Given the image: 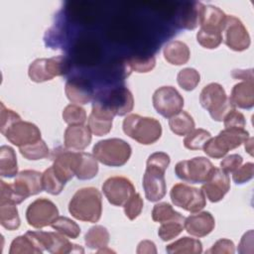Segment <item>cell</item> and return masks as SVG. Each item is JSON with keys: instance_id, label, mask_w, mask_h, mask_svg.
Listing matches in <instances>:
<instances>
[{"instance_id": "cell-1", "label": "cell", "mask_w": 254, "mask_h": 254, "mask_svg": "<svg viewBox=\"0 0 254 254\" xmlns=\"http://www.w3.org/2000/svg\"><path fill=\"white\" fill-rule=\"evenodd\" d=\"M68 211L77 220L95 223L102 213V196L93 188H82L75 191L68 203Z\"/></svg>"}, {"instance_id": "cell-2", "label": "cell", "mask_w": 254, "mask_h": 254, "mask_svg": "<svg viewBox=\"0 0 254 254\" xmlns=\"http://www.w3.org/2000/svg\"><path fill=\"white\" fill-rule=\"evenodd\" d=\"M123 131L142 145H151L162 136V126L157 119L138 114H130L123 120Z\"/></svg>"}, {"instance_id": "cell-3", "label": "cell", "mask_w": 254, "mask_h": 254, "mask_svg": "<svg viewBox=\"0 0 254 254\" xmlns=\"http://www.w3.org/2000/svg\"><path fill=\"white\" fill-rule=\"evenodd\" d=\"M131 146L119 138L98 141L92 149V155L98 162L108 167L124 166L130 159Z\"/></svg>"}, {"instance_id": "cell-4", "label": "cell", "mask_w": 254, "mask_h": 254, "mask_svg": "<svg viewBox=\"0 0 254 254\" xmlns=\"http://www.w3.org/2000/svg\"><path fill=\"white\" fill-rule=\"evenodd\" d=\"M199 103L209 112L210 117L218 122H221L229 111L235 109L222 85L216 82H211L202 88Z\"/></svg>"}, {"instance_id": "cell-5", "label": "cell", "mask_w": 254, "mask_h": 254, "mask_svg": "<svg viewBox=\"0 0 254 254\" xmlns=\"http://www.w3.org/2000/svg\"><path fill=\"white\" fill-rule=\"evenodd\" d=\"M245 129H225L214 138H210L203 146L204 153L213 159L224 157L228 151L236 149L249 138Z\"/></svg>"}, {"instance_id": "cell-6", "label": "cell", "mask_w": 254, "mask_h": 254, "mask_svg": "<svg viewBox=\"0 0 254 254\" xmlns=\"http://www.w3.org/2000/svg\"><path fill=\"white\" fill-rule=\"evenodd\" d=\"M93 103L109 110L114 116H124L134 107V98L126 87L103 90L95 95Z\"/></svg>"}, {"instance_id": "cell-7", "label": "cell", "mask_w": 254, "mask_h": 254, "mask_svg": "<svg viewBox=\"0 0 254 254\" xmlns=\"http://www.w3.org/2000/svg\"><path fill=\"white\" fill-rule=\"evenodd\" d=\"M214 166L204 157L184 160L175 166V174L182 181L190 184H203L209 178Z\"/></svg>"}, {"instance_id": "cell-8", "label": "cell", "mask_w": 254, "mask_h": 254, "mask_svg": "<svg viewBox=\"0 0 254 254\" xmlns=\"http://www.w3.org/2000/svg\"><path fill=\"white\" fill-rule=\"evenodd\" d=\"M172 202L191 213L200 211L206 204V198L201 190L185 185L176 184L170 192Z\"/></svg>"}, {"instance_id": "cell-9", "label": "cell", "mask_w": 254, "mask_h": 254, "mask_svg": "<svg viewBox=\"0 0 254 254\" xmlns=\"http://www.w3.org/2000/svg\"><path fill=\"white\" fill-rule=\"evenodd\" d=\"M43 251L47 250L53 254L83 253L84 250L80 245L72 244L64 234L58 232L45 231H28Z\"/></svg>"}, {"instance_id": "cell-10", "label": "cell", "mask_w": 254, "mask_h": 254, "mask_svg": "<svg viewBox=\"0 0 254 254\" xmlns=\"http://www.w3.org/2000/svg\"><path fill=\"white\" fill-rule=\"evenodd\" d=\"M153 106L165 118H171L184 107V98L173 86H161L153 94Z\"/></svg>"}, {"instance_id": "cell-11", "label": "cell", "mask_w": 254, "mask_h": 254, "mask_svg": "<svg viewBox=\"0 0 254 254\" xmlns=\"http://www.w3.org/2000/svg\"><path fill=\"white\" fill-rule=\"evenodd\" d=\"M59 216L57 205L48 198H38L31 202L26 210V219L34 228H44L51 225Z\"/></svg>"}, {"instance_id": "cell-12", "label": "cell", "mask_w": 254, "mask_h": 254, "mask_svg": "<svg viewBox=\"0 0 254 254\" xmlns=\"http://www.w3.org/2000/svg\"><path fill=\"white\" fill-rule=\"evenodd\" d=\"M222 33L224 44L232 51L242 52L250 46V36L243 23L235 16L226 15Z\"/></svg>"}, {"instance_id": "cell-13", "label": "cell", "mask_w": 254, "mask_h": 254, "mask_svg": "<svg viewBox=\"0 0 254 254\" xmlns=\"http://www.w3.org/2000/svg\"><path fill=\"white\" fill-rule=\"evenodd\" d=\"M102 190L109 201L115 206H122L135 193V188L125 177H110L102 185Z\"/></svg>"}, {"instance_id": "cell-14", "label": "cell", "mask_w": 254, "mask_h": 254, "mask_svg": "<svg viewBox=\"0 0 254 254\" xmlns=\"http://www.w3.org/2000/svg\"><path fill=\"white\" fill-rule=\"evenodd\" d=\"M165 172L161 168L146 165V171L143 176V189L149 201H159L165 196L167 191Z\"/></svg>"}, {"instance_id": "cell-15", "label": "cell", "mask_w": 254, "mask_h": 254, "mask_svg": "<svg viewBox=\"0 0 254 254\" xmlns=\"http://www.w3.org/2000/svg\"><path fill=\"white\" fill-rule=\"evenodd\" d=\"M3 135L10 143L19 148L41 139V131L37 125L22 120L12 124Z\"/></svg>"}, {"instance_id": "cell-16", "label": "cell", "mask_w": 254, "mask_h": 254, "mask_svg": "<svg viewBox=\"0 0 254 254\" xmlns=\"http://www.w3.org/2000/svg\"><path fill=\"white\" fill-rule=\"evenodd\" d=\"M230 190V179L228 174L220 168L212 170L209 178L201 187V190L205 197L211 202L220 201Z\"/></svg>"}, {"instance_id": "cell-17", "label": "cell", "mask_w": 254, "mask_h": 254, "mask_svg": "<svg viewBox=\"0 0 254 254\" xmlns=\"http://www.w3.org/2000/svg\"><path fill=\"white\" fill-rule=\"evenodd\" d=\"M16 191L25 200L31 195L38 194L43 189L42 174L34 170H25L20 172L13 184Z\"/></svg>"}, {"instance_id": "cell-18", "label": "cell", "mask_w": 254, "mask_h": 254, "mask_svg": "<svg viewBox=\"0 0 254 254\" xmlns=\"http://www.w3.org/2000/svg\"><path fill=\"white\" fill-rule=\"evenodd\" d=\"M56 151V150H55ZM79 152L69 149H60L55 152L53 167L56 173L66 183L75 176Z\"/></svg>"}, {"instance_id": "cell-19", "label": "cell", "mask_w": 254, "mask_h": 254, "mask_svg": "<svg viewBox=\"0 0 254 254\" xmlns=\"http://www.w3.org/2000/svg\"><path fill=\"white\" fill-rule=\"evenodd\" d=\"M64 92L67 99L73 104H87L93 98V90L90 83L81 77H73L66 81Z\"/></svg>"}, {"instance_id": "cell-20", "label": "cell", "mask_w": 254, "mask_h": 254, "mask_svg": "<svg viewBox=\"0 0 254 254\" xmlns=\"http://www.w3.org/2000/svg\"><path fill=\"white\" fill-rule=\"evenodd\" d=\"M215 227V220L208 211H201L191 214L185 219V228L187 232L194 237H204L208 235Z\"/></svg>"}, {"instance_id": "cell-21", "label": "cell", "mask_w": 254, "mask_h": 254, "mask_svg": "<svg viewBox=\"0 0 254 254\" xmlns=\"http://www.w3.org/2000/svg\"><path fill=\"white\" fill-rule=\"evenodd\" d=\"M91 142V131L84 125H68L64 131V147L69 150L82 151Z\"/></svg>"}, {"instance_id": "cell-22", "label": "cell", "mask_w": 254, "mask_h": 254, "mask_svg": "<svg viewBox=\"0 0 254 254\" xmlns=\"http://www.w3.org/2000/svg\"><path fill=\"white\" fill-rule=\"evenodd\" d=\"M202 8L203 4L200 2L187 3L185 7L181 8L179 11L176 19V25L185 30L195 29L200 23Z\"/></svg>"}, {"instance_id": "cell-23", "label": "cell", "mask_w": 254, "mask_h": 254, "mask_svg": "<svg viewBox=\"0 0 254 254\" xmlns=\"http://www.w3.org/2000/svg\"><path fill=\"white\" fill-rule=\"evenodd\" d=\"M234 107L251 109L254 106V83L253 81H241L232 87L229 96Z\"/></svg>"}, {"instance_id": "cell-24", "label": "cell", "mask_w": 254, "mask_h": 254, "mask_svg": "<svg viewBox=\"0 0 254 254\" xmlns=\"http://www.w3.org/2000/svg\"><path fill=\"white\" fill-rule=\"evenodd\" d=\"M165 60L174 65H183L190 60V52L188 45L182 41H171L164 48Z\"/></svg>"}, {"instance_id": "cell-25", "label": "cell", "mask_w": 254, "mask_h": 254, "mask_svg": "<svg viewBox=\"0 0 254 254\" xmlns=\"http://www.w3.org/2000/svg\"><path fill=\"white\" fill-rule=\"evenodd\" d=\"M225 13L216 6L203 5L200 18V28L215 29L222 32L225 23Z\"/></svg>"}, {"instance_id": "cell-26", "label": "cell", "mask_w": 254, "mask_h": 254, "mask_svg": "<svg viewBox=\"0 0 254 254\" xmlns=\"http://www.w3.org/2000/svg\"><path fill=\"white\" fill-rule=\"evenodd\" d=\"M98 173V163L96 158L89 153L79 152L77 167L75 170V177L78 180H91Z\"/></svg>"}, {"instance_id": "cell-27", "label": "cell", "mask_w": 254, "mask_h": 254, "mask_svg": "<svg viewBox=\"0 0 254 254\" xmlns=\"http://www.w3.org/2000/svg\"><path fill=\"white\" fill-rule=\"evenodd\" d=\"M18 175L17 157L13 148L1 146L0 148V176L3 178H14Z\"/></svg>"}, {"instance_id": "cell-28", "label": "cell", "mask_w": 254, "mask_h": 254, "mask_svg": "<svg viewBox=\"0 0 254 254\" xmlns=\"http://www.w3.org/2000/svg\"><path fill=\"white\" fill-rule=\"evenodd\" d=\"M166 251L170 254H199L202 252V245L198 239L185 236L167 245Z\"/></svg>"}, {"instance_id": "cell-29", "label": "cell", "mask_w": 254, "mask_h": 254, "mask_svg": "<svg viewBox=\"0 0 254 254\" xmlns=\"http://www.w3.org/2000/svg\"><path fill=\"white\" fill-rule=\"evenodd\" d=\"M109 232L102 225H94L90 227L84 236L85 245L89 249L99 250L108 245L109 242Z\"/></svg>"}, {"instance_id": "cell-30", "label": "cell", "mask_w": 254, "mask_h": 254, "mask_svg": "<svg viewBox=\"0 0 254 254\" xmlns=\"http://www.w3.org/2000/svg\"><path fill=\"white\" fill-rule=\"evenodd\" d=\"M169 126L178 136H186L194 129V121L187 111H180L169 119Z\"/></svg>"}, {"instance_id": "cell-31", "label": "cell", "mask_w": 254, "mask_h": 254, "mask_svg": "<svg viewBox=\"0 0 254 254\" xmlns=\"http://www.w3.org/2000/svg\"><path fill=\"white\" fill-rule=\"evenodd\" d=\"M17 204L0 202V224L7 230H16L20 226Z\"/></svg>"}, {"instance_id": "cell-32", "label": "cell", "mask_w": 254, "mask_h": 254, "mask_svg": "<svg viewBox=\"0 0 254 254\" xmlns=\"http://www.w3.org/2000/svg\"><path fill=\"white\" fill-rule=\"evenodd\" d=\"M41 254L43 250L37 245L34 239L26 232L25 235L17 236L11 243L9 254Z\"/></svg>"}, {"instance_id": "cell-33", "label": "cell", "mask_w": 254, "mask_h": 254, "mask_svg": "<svg viewBox=\"0 0 254 254\" xmlns=\"http://www.w3.org/2000/svg\"><path fill=\"white\" fill-rule=\"evenodd\" d=\"M42 183L43 189L52 195L60 194L65 186V182L56 173L53 166L42 174Z\"/></svg>"}, {"instance_id": "cell-34", "label": "cell", "mask_w": 254, "mask_h": 254, "mask_svg": "<svg viewBox=\"0 0 254 254\" xmlns=\"http://www.w3.org/2000/svg\"><path fill=\"white\" fill-rule=\"evenodd\" d=\"M75 57L82 64H93L99 57V49L95 43L83 41L76 45Z\"/></svg>"}, {"instance_id": "cell-35", "label": "cell", "mask_w": 254, "mask_h": 254, "mask_svg": "<svg viewBox=\"0 0 254 254\" xmlns=\"http://www.w3.org/2000/svg\"><path fill=\"white\" fill-rule=\"evenodd\" d=\"M112 122L113 118L92 111L88 117V127L91 133L98 137L106 135L111 131Z\"/></svg>"}, {"instance_id": "cell-36", "label": "cell", "mask_w": 254, "mask_h": 254, "mask_svg": "<svg viewBox=\"0 0 254 254\" xmlns=\"http://www.w3.org/2000/svg\"><path fill=\"white\" fill-rule=\"evenodd\" d=\"M185 216L175 218L161 223L158 229V235L163 241H169L177 237L185 228Z\"/></svg>"}, {"instance_id": "cell-37", "label": "cell", "mask_w": 254, "mask_h": 254, "mask_svg": "<svg viewBox=\"0 0 254 254\" xmlns=\"http://www.w3.org/2000/svg\"><path fill=\"white\" fill-rule=\"evenodd\" d=\"M196 40L205 49H216L222 43V32L215 29L200 28L196 34Z\"/></svg>"}, {"instance_id": "cell-38", "label": "cell", "mask_w": 254, "mask_h": 254, "mask_svg": "<svg viewBox=\"0 0 254 254\" xmlns=\"http://www.w3.org/2000/svg\"><path fill=\"white\" fill-rule=\"evenodd\" d=\"M21 155L26 158L27 160L31 161H37L44 159L49 156V148L46 144V142L42 139H40L37 142L22 146L19 148Z\"/></svg>"}, {"instance_id": "cell-39", "label": "cell", "mask_w": 254, "mask_h": 254, "mask_svg": "<svg viewBox=\"0 0 254 254\" xmlns=\"http://www.w3.org/2000/svg\"><path fill=\"white\" fill-rule=\"evenodd\" d=\"M51 226L56 231L71 239L77 238L80 234V227L77 225V223L65 216H58Z\"/></svg>"}, {"instance_id": "cell-40", "label": "cell", "mask_w": 254, "mask_h": 254, "mask_svg": "<svg viewBox=\"0 0 254 254\" xmlns=\"http://www.w3.org/2000/svg\"><path fill=\"white\" fill-rule=\"evenodd\" d=\"M28 74L31 80L35 82H44L53 79L50 73L47 59H37L29 66Z\"/></svg>"}, {"instance_id": "cell-41", "label": "cell", "mask_w": 254, "mask_h": 254, "mask_svg": "<svg viewBox=\"0 0 254 254\" xmlns=\"http://www.w3.org/2000/svg\"><path fill=\"white\" fill-rule=\"evenodd\" d=\"M210 138L211 134L208 131L201 128L193 129L190 133L186 135L184 146L189 150H200Z\"/></svg>"}, {"instance_id": "cell-42", "label": "cell", "mask_w": 254, "mask_h": 254, "mask_svg": "<svg viewBox=\"0 0 254 254\" xmlns=\"http://www.w3.org/2000/svg\"><path fill=\"white\" fill-rule=\"evenodd\" d=\"M177 81L179 85L187 90H193L200 81L199 72L192 67H186L179 71L177 75Z\"/></svg>"}, {"instance_id": "cell-43", "label": "cell", "mask_w": 254, "mask_h": 254, "mask_svg": "<svg viewBox=\"0 0 254 254\" xmlns=\"http://www.w3.org/2000/svg\"><path fill=\"white\" fill-rule=\"evenodd\" d=\"M183 216L180 212L176 211L171 204L167 202H159L154 205L152 210V219L155 222H165Z\"/></svg>"}, {"instance_id": "cell-44", "label": "cell", "mask_w": 254, "mask_h": 254, "mask_svg": "<svg viewBox=\"0 0 254 254\" xmlns=\"http://www.w3.org/2000/svg\"><path fill=\"white\" fill-rule=\"evenodd\" d=\"M86 118L85 110L77 104H68L63 111V119L68 125H83Z\"/></svg>"}, {"instance_id": "cell-45", "label": "cell", "mask_w": 254, "mask_h": 254, "mask_svg": "<svg viewBox=\"0 0 254 254\" xmlns=\"http://www.w3.org/2000/svg\"><path fill=\"white\" fill-rule=\"evenodd\" d=\"M126 61L131 70H135L136 72H149L155 67V64H156V59L154 56H150V57L134 56L126 59Z\"/></svg>"}, {"instance_id": "cell-46", "label": "cell", "mask_w": 254, "mask_h": 254, "mask_svg": "<svg viewBox=\"0 0 254 254\" xmlns=\"http://www.w3.org/2000/svg\"><path fill=\"white\" fill-rule=\"evenodd\" d=\"M48 67L51 75L54 77L61 76L68 72L70 65L67 58L64 56H57L50 59H47Z\"/></svg>"}, {"instance_id": "cell-47", "label": "cell", "mask_w": 254, "mask_h": 254, "mask_svg": "<svg viewBox=\"0 0 254 254\" xmlns=\"http://www.w3.org/2000/svg\"><path fill=\"white\" fill-rule=\"evenodd\" d=\"M144 206L143 198L141 197L140 193L135 192L130 198L124 203V213L130 220L136 219L142 212Z\"/></svg>"}, {"instance_id": "cell-48", "label": "cell", "mask_w": 254, "mask_h": 254, "mask_svg": "<svg viewBox=\"0 0 254 254\" xmlns=\"http://www.w3.org/2000/svg\"><path fill=\"white\" fill-rule=\"evenodd\" d=\"M24 199L16 191L13 184H7L4 181H0V202H10L19 204Z\"/></svg>"}, {"instance_id": "cell-49", "label": "cell", "mask_w": 254, "mask_h": 254, "mask_svg": "<svg viewBox=\"0 0 254 254\" xmlns=\"http://www.w3.org/2000/svg\"><path fill=\"white\" fill-rule=\"evenodd\" d=\"M222 121L225 129H244L246 126L244 115L236 109L229 111Z\"/></svg>"}, {"instance_id": "cell-50", "label": "cell", "mask_w": 254, "mask_h": 254, "mask_svg": "<svg viewBox=\"0 0 254 254\" xmlns=\"http://www.w3.org/2000/svg\"><path fill=\"white\" fill-rule=\"evenodd\" d=\"M232 180L236 185H243L253 179L254 176V164L246 163L241 165L235 172L232 173Z\"/></svg>"}, {"instance_id": "cell-51", "label": "cell", "mask_w": 254, "mask_h": 254, "mask_svg": "<svg viewBox=\"0 0 254 254\" xmlns=\"http://www.w3.org/2000/svg\"><path fill=\"white\" fill-rule=\"evenodd\" d=\"M0 132L2 134L5 133V131L15 122L21 120V117L13 110L6 108L3 103L0 104Z\"/></svg>"}, {"instance_id": "cell-52", "label": "cell", "mask_w": 254, "mask_h": 254, "mask_svg": "<svg viewBox=\"0 0 254 254\" xmlns=\"http://www.w3.org/2000/svg\"><path fill=\"white\" fill-rule=\"evenodd\" d=\"M235 252L234 243L226 238H221L217 240L206 253L211 254H233Z\"/></svg>"}, {"instance_id": "cell-53", "label": "cell", "mask_w": 254, "mask_h": 254, "mask_svg": "<svg viewBox=\"0 0 254 254\" xmlns=\"http://www.w3.org/2000/svg\"><path fill=\"white\" fill-rule=\"evenodd\" d=\"M243 163V158L238 154H232L225 157L220 163V169L226 174L235 172Z\"/></svg>"}, {"instance_id": "cell-54", "label": "cell", "mask_w": 254, "mask_h": 254, "mask_svg": "<svg viewBox=\"0 0 254 254\" xmlns=\"http://www.w3.org/2000/svg\"><path fill=\"white\" fill-rule=\"evenodd\" d=\"M254 232L252 229L243 234L238 244V253L240 254H253L254 253Z\"/></svg>"}, {"instance_id": "cell-55", "label": "cell", "mask_w": 254, "mask_h": 254, "mask_svg": "<svg viewBox=\"0 0 254 254\" xmlns=\"http://www.w3.org/2000/svg\"><path fill=\"white\" fill-rule=\"evenodd\" d=\"M137 254H156L157 248L153 241L150 240H143L138 244Z\"/></svg>"}, {"instance_id": "cell-56", "label": "cell", "mask_w": 254, "mask_h": 254, "mask_svg": "<svg viewBox=\"0 0 254 254\" xmlns=\"http://www.w3.org/2000/svg\"><path fill=\"white\" fill-rule=\"evenodd\" d=\"M232 77L241 79L243 81H253V70L252 69H234L231 73Z\"/></svg>"}, {"instance_id": "cell-57", "label": "cell", "mask_w": 254, "mask_h": 254, "mask_svg": "<svg viewBox=\"0 0 254 254\" xmlns=\"http://www.w3.org/2000/svg\"><path fill=\"white\" fill-rule=\"evenodd\" d=\"M253 142H254L253 137H249V138L244 142L245 150H246V152H247L250 156H253Z\"/></svg>"}]
</instances>
